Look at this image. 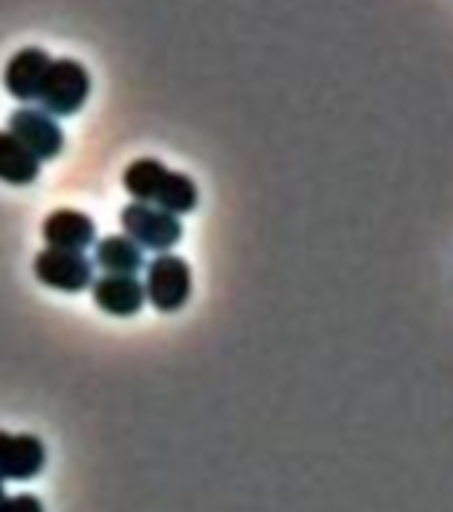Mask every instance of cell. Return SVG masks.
<instances>
[{
    "instance_id": "1",
    "label": "cell",
    "mask_w": 453,
    "mask_h": 512,
    "mask_svg": "<svg viewBox=\"0 0 453 512\" xmlns=\"http://www.w3.org/2000/svg\"><path fill=\"white\" fill-rule=\"evenodd\" d=\"M123 187L136 203L163 208L168 214L182 216L198 208V184L187 174L171 171L155 158H139L123 171Z\"/></svg>"
},
{
    "instance_id": "2",
    "label": "cell",
    "mask_w": 453,
    "mask_h": 512,
    "mask_svg": "<svg viewBox=\"0 0 453 512\" xmlns=\"http://www.w3.org/2000/svg\"><path fill=\"white\" fill-rule=\"evenodd\" d=\"M91 94V75L78 59H51L43 83H40L38 99L40 110L54 115V118H67L86 104Z\"/></svg>"
},
{
    "instance_id": "3",
    "label": "cell",
    "mask_w": 453,
    "mask_h": 512,
    "mask_svg": "<svg viewBox=\"0 0 453 512\" xmlns=\"http://www.w3.org/2000/svg\"><path fill=\"white\" fill-rule=\"evenodd\" d=\"M120 227H123V235L134 240L142 251L147 248L158 254H168L182 240L184 232L179 216L168 214L163 208L147 206V203H136V200L120 211Z\"/></svg>"
},
{
    "instance_id": "4",
    "label": "cell",
    "mask_w": 453,
    "mask_h": 512,
    "mask_svg": "<svg viewBox=\"0 0 453 512\" xmlns=\"http://www.w3.org/2000/svg\"><path fill=\"white\" fill-rule=\"evenodd\" d=\"M192 294V270L182 256L160 254L147 264L144 296L158 312L182 310Z\"/></svg>"
},
{
    "instance_id": "5",
    "label": "cell",
    "mask_w": 453,
    "mask_h": 512,
    "mask_svg": "<svg viewBox=\"0 0 453 512\" xmlns=\"http://www.w3.org/2000/svg\"><path fill=\"white\" fill-rule=\"evenodd\" d=\"M32 272L43 286L64 291V294H80L94 283V262L83 251H64V248H43Z\"/></svg>"
},
{
    "instance_id": "6",
    "label": "cell",
    "mask_w": 453,
    "mask_h": 512,
    "mask_svg": "<svg viewBox=\"0 0 453 512\" xmlns=\"http://www.w3.org/2000/svg\"><path fill=\"white\" fill-rule=\"evenodd\" d=\"M8 131L43 163L54 160L64 150L62 126L56 123L54 115H48L40 107H19L8 118Z\"/></svg>"
},
{
    "instance_id": "7",
    "label": "cell",
    "mask_w": 453,
    "mask_h": 512,
    "mask_svg": "<svg viewBox=\"0 0 453 512\" xmlns=\"http://www.w3.org/2000/svg\"><path fill=\"white\" fill-rule=\"evenodd\" d=\"M46 467V446L35 435H11L0 430V483L32 480Z\"/></svg>"
},
{
    "instance_id": "8",
    "label": "cell",
    "mask_w": 453,
    "mask_h": 512,
    "mask_svg": "<svg viewBox=\"0 0 453 512\" xmlns=\"http://www.w3.org/2000/svg\"><path fill=\"white\" fill-rule=\"evenodd\" d=\"M91 299L102 312L115 318H131L142 310L147 296L144 283L134 275H102L91 283Z\"/></svg>"
},
{
    "instance_id": "9",
    "label": "cell",
    "mask_w": 453,
    "mask_h": 512,
    "mask_svg": "<svg viewBox=\"0 0 453 512\" xmlns=\"http://www.w3.org/2000/svg\"><path fill=\"white\" fill-rule=\"evenodd\" d=\"M48 64H51V56H48V51H43V48H19V51L8 59L6 70H3V86H6L8 94L14 96V99H19V102H35Z\"/></svg>"
},
{
    "instance_id": "10",
    "label": "cell",
    "mask_w": 453,
    "mask_h": 512,
    "mask_svg": "<svg viewBox=\"0 0 453 512\" xmlns=\"http://www.w3.org/2000/svg\"><path fill=\"white\" fill-rule=\"evenodd\" d=\"M43 240L48 248L86 251L96 240L94 219L75 208H56L43 222Z\"/></svg>"
},
{
    "instance_id": "11",
    "label": "cell",
    "mask_w": 453,
    "mask_h": 512,
    "mask_svg": "<svg viewBox=\"0 0 453 512\" xmlns=\"http://www.w3.org/2000/svg\"><path fill=\"white\" fill-rule=\"evenodd\" d=\"M40 176V160L11 131H0V182L24 187Z\"/></svg>"
},
{
    "instance_id": "12",
    "label": "cell",
    "mask_w": 453,
    "mask_h": 512,
    "mask_svg": "<svg viewBox=\"0 0 453 512\" xmlns=\"http://www.w3.org/2000/svg\"><path fill=\"white\" fill-rule=\"evenodd\" d=\"M94 264H99L104 275H134L144 267V251L126 235H107L96 243Z\"/></svg>"
},
{
    "instance_id": "13",
    "label": "cell",
    "mask_w": 453,
    "mask_h": 512,
    "mask_svg": "<svg viewBox=\"0 0 453 512\" xmlns=\"http://www.w3.org/2000/svg\"><path fill=\"white\" fill-rule=\"evenodd\" d=\"M0 512H46V507H43V502H40L38 496L16 494L6 496V502H3Z\"/></svg>"
},
{
    "instance_id": "14",
    "label": "cell",
    "mask_w": 453,
    "mask_h": 512,
    "mask_svg": "<svg viewBox=\"0 0 453 512\" xmlns=\"http://www.w3.org/2000/svg\"><path fill=\"white\" fill-rule=\"evenodd\" d=\"M6 488H3V483H0V507H3V502H6Z\"/></svg>"
}]
</instances>
